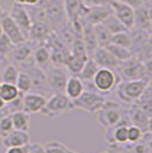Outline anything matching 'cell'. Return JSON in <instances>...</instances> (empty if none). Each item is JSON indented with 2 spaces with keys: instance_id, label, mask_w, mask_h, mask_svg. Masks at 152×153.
<instances>
[{
  "instance_id": "1",
  "label": "cell",
  "mask_w": 152,
  "mask_h": 153,
  "mask_svg": "<svg viewBox=\"0 0 152 153\" xmlns=\"http://www.w3.org/2000/svg\"><path fill=\"white\" fill-rule=\"evenodd\" d=\"M152 59L146 62H141L139 58L132 56L124 62H119L115 73L120 80H135V79H145L151 81Z\"/></svg>"
},
{
  "instance_id": "2",
  "label": "cell",
  "mask_w": 152,
  "mask_h": 153,
  "mask_svg": "<svg viewBox=\"0 0 152 153\" xmlns=\"http://www.w3.org/2000/svg\"><path fill=\"white\" fill-rule=\"evenodd\" d=\"M97 121L104 129L114 127L117 125H132L127 114V110L121 106L120 104L113 101H105L97 112Z\"/></svg>"
},
{
  "instance_id": "3",
  "label": "cell",
  "mask_w": 152,
  "mask_h": 153,
  "mask_svg": "<svg viewBox=\"0 0 152 153\" xmlns=\"http://www.w3.org/2000/svg\"><path fill=\"white\" fill-rule=\"evenodd\" d=\"M73 110V103L64 93H54L47 98L45 106L39 113L48 119H55Z\"/></svg>"
},
{
  "instance_id": "4",
  "label": "cell",
  "mask_w": 152,
  "mask_h": 153,
  "mask_svg": "<svg viewBox=\"0 0 152 153\" xmlns=\"http://www.w3.org/2000/svg\"><path fill=\"white\" fill-rule=\"evenodd\" d=\"M149 83H151V81L145 79L120 80L115 86V91L122 102L126 104H132L141 97Z\"/></svg>"
},
{
  "instance_id": "5",
  "label": "cell",
  "mask_w": 152,
  "mask_h": 153,
  "mask_svg": "<svg viewBox=\"0 0 152 153\" xmlns=\"http://www.w3.org/2000/svg\"><path fill=\"white\" fill-rule=\"evenodd\" d=\"M105 101L107 98L101 93L96 90L85 89L81 93V95L76 100H73L72 103L75 110H81L87 113H96L103 106Z\"/></svg>"
},
{
  "instance_id": "6",
  "label": "cell",
  "mask_w": 152,
  "mask_h": 153,
  "mask_svg": "<svg viewBox=\"0 0 152 153\" xmlns=\"http://www.w3.org/2000/svg\"><path fill=\"white\" fill-rule=\"evenodd\" d=\"M46 81L47 87L51 93H64V87L70 73L63 65L51 64L46 70Z\"/></svg>"
},
{
  "instance_id": "7",
  "label": "cell",
  "mask_w": 152,
  "mask_h": 153,
  "mask_svg": "<svg viewBox=\"0 0 152 153\" xmlns=\"http://www.w3.org/2000/svg\"><path fill=\"white\" fill-rule=\"evenodd\" d=\"M119 81L120 78L115 73V71L105 68H98L92 82L96 91L101 94H107L114 89Z\"/></svg>"
},
{
  "instance_id": "8",
  "label": "cell",
  "mask_w": 152,
  "mask_h": 153,
  "mask_svg": "<svg viewBox=\"0 0 152 153\" xmlns=\"http://www.w3.org/2000/svg\"><path fill=\"white\" fill-rule=\"evenodd\" d=\"M152 6L151 2L144 4L134 9V27L132 31H144L151 33Z\"/></svg>"
},
{
  "instance_id": "9",
  "label": "cell",
  "mask_w": 152,
  "mask_h": 153,
  "mask_svg": "<svg viewBox=\"0 0 152 153\" xmlns=\"http://www.w3.org/2000/svg\"><path fill=\"white\" fill-rule=\"evenodd\" d=\"M0 25H1L2 33L13 42V45H19V44H22L26 40L24 33L22 32V30L17 26V24L14 22L13 19L9 16L8 13L4 12L1 14Z\"/></svg>"
},
{
  "instance_id": "10",
  "label": "cell",
  "mask_w": 152,
  "mask_h": 153,
  "mask_svg": "<svg viewBox=\"0 0 152 153\" xmlns=\"http://www.w3.org/2000/svg\"><path fill=\"white\" fill-rule=\"evenodd\" d=\"M9 16L13 19V21L17 24L22 32L24 33V36L28 39V32L30 30L32 24V19L30 14L26 9V6L14 1L10 6V10H9Z\"/></svg>"
},
{
  "instance_id": "11",
  "label": "cell",
  "mask_w": 152,
  "mask_h": 153,
  "mask_svg": "<svg viewBox=\"0 0 152 153\" xmlns=\"http://www.w3.org/2000/svg\"><path fill=\"white\" fill-rule=\"evenodd\" d=\"M36 46H37L36 44H33L28 39L22 44L14 45L10 53L7 56V59H9L10 62H13V64H17V65L26 63L32 59V54Z\"/></svg>"
},
{
  "instance_id": "12",
  "label": "cell",
  "mask_w": 152,
  "mask_h": 153,
  "mask_svg": "<svg viewBox=\"0 0 152 153\" xmlns=\"http://www.w3.org/2000/svg\"><path fill=\"white\" fill-rule=\"evenodd\" d=\"M110 6L112 8V14L125 25L127 30L132 31L134 27V8L119 0H111Z\"/></svg>"
},
{
  "instance_id": "13",
  "label": "cell",
  "mask_w": 152,
  "mask_h": 153,
  "mask_svg": "<svg viewBox=\"0 0 152 153\" xmlns=\"http://www.w3.org/2000/svg\"><path fill=\"white\" fill-rule=\"evenodd\" d=\"M127 114L130 120V123L137 126L143 133L151 131V117L143 112L136 105V103H132L130 106L127 108Z\"/></svg>"
},
{
  "instance_id": "14",
  "label": "cell",
  "mask_w": 152,
  "mask_h": 153,
  "mask_svg": "<svg viewBox=\"0 0 152 153\" xmlns=\"http://www.w3.org/2000/svg\"><path fill=\"white\" fill-rule=\"evenodd\" d=\"M47 97L37 91H29L26 94H23V108L22 111H24L29 114L32 113H39L46 104Z\"/></svg>"
},
{
  "instance_id": "15",
  "label": "cell",
  "mask_w": 152,
  "mask_h": 153,
  "mask_svg": "<svg viewBox=\"0 0 152 153\" xmlns=\"http://www.w3.org/2000/svg\"><path fill=\"white\" fill-rule=\"evenodd\" d=\"M51 27L46 22H41V21H34L32 22L31 27L28 32V40L32 41L36 45H40V44H45V41L51 34Z\"/></svg>"
},
{
  "instance_id": "16",
  "label": "cell",
  "mask_w": 152,
  "mask_h": 153,
  "mask_svg": "<svg viewBox=\"0 0 152 153\" xmlns=\"http://www.w3.org/2000/svg\"><path fill=\"white\" fill-rule=\"evenodd\" d=\"M110 14H112V8L110 6V4L104 6L88 7V10L85 15L83 22H86L92 25H96L102 23Z\"/></svg>"
},
{
  "instance_id": "17",
  "label": "cell",
  "mask_w": 152,
  "mask_h": 153,
  "mask_svg": "<svg viewBox=\"0 0 152 153\" xmlns=\"http://www.w3.org/2000/svg\"><path fill=\"white\" fill-rule=\"evenodd\" d=\"M92 58L95 61L98 68H105V69H111L115 71L119 62L110 54V51L105 47H97L92 55Z\"/></svg>"
},
{
  "instance_id": "18",
  "label": "cell",
  "mask_w": 152,
  "mask_h": 153,
  "mask_svg": "<svg viewBox=\"0 0 152 153\" xmlns=\"http://www.w3.org/2000/svg\"><path fill=\"white\" fill-rule=\"evenodd\" d=\"M2 146L5 149L8 147H17V146H25L30 143V135L28 131L16 130L14 129L5 137H2Z\"/></svg>"
},
{
  "instance_id": "19",
  "label": "cell",
  "mask_w": 152,
  "mask_h": 153,
  "mask_svg": "<svg viewBox=\"0 0 152 153\" xmlns=\"http://www.w3.org/2000/svg\"><path fill=\"white\" fill-rule=\"evenodd\" d=\"M32 62L36 66H38L41 70H46L51 64V51L45 44H40L34 47V51L32 54Z\"/></svg>"
},
{
  "instance_id": "20",
  "label": "cell",
  "mask_w": 152,
  "mask_h": 153,
  "mask_svg": "<svg viewBox=\"0 0 152 153\" xmlns=\"http://www.w3.org/2000/svg\"><path fill=\"white\" fill-rule=\"evenodd\" d=\"M81 38H83V45L86 48V51L88 54V57H92L95 49L98 47L97 40H96L94 26L92 24H88L86 22H83V27H81Z\"/></svg>"
},
{
  "instance_id": "21",
  "label": "cell",
  "mask_w": 152,
  "mask_h": 153,
  "mask_svg": "<svg viewBox=\"0 0 152 153\" xmlns=\"http://www.w3.org/2000/svg\"><path fill=\"white\" fill-rule=\"evenodd\" d=\"M85 90V83L78 76H71L70 74L65 87H64V94L69 97L71 101L78 98Z\"/></svg>"
},
{
  "instance_id": "22",
  "label": "cell",
  "mask_w": 152,
  "mask_h": 153,
  "mask_svg": "<svg viewBox=\"0 0 152 153\" xmlns=\"http://www.w3.org/2000/svg\"><path fill=\"white\" fill-rule=\"evenodd\" d=\"M12 121H13L14 129L16 130H22V131H28L31 127V119L30 114L24 111H16L10 114Z\"/></svg>"
},
{
  "instance_id": "23",
  "label": "cell",
  "mask_w": 152,
  "mask_h": 153,
  "mask_svg": "<svg viewBox=\"0 0 152 153\" xmlns=\"http://www.w3.org/2000/svg\"><path fill=\"white\" fill-rule=\"evenodd\" d=\"M97 70H98V66L95 63V61L92 57H88V59L86 61V63L83 64V69L78 73V76L83 80V82H88L90 86H93L92 81H93V78H94L95 73L97 72Z\"/></svg>"
},
{
  "instance_id": "24",
  "label": "cell",
  "mask_w": 152,
  "mask_h": 153,
  "mask_svg": "<svg viewBox=\"0 0 152 153\" xmlns=\"http://www.w3.org/2000/svg\"><path fill=\"white\" fill-rule=\"evenodd\" d=\"M105 48L110 51V54L113 56L118 62H124L128 58H130L133 56V53L129 48H126V47H122V46L119 45H114V44H109V45L105 46Z\"/></svg>"
},
{
  "instance_id": "25",
  "label": "cell",
  "mask_w": 152,
  "mask_h": 153,
  "mask_svg": "<svg viewBox=\"0 0 152 153\" xmlns=\"http://www.w3.org/2000/svg\"><path fill=\"white\" fill-rule=\"evenodd\" d=\"M42 145L47 153H80L76 150L70 149L68 145H65L64 143L56 140H48V142L44 143Z\"/></svg>"
},
{
  "instance_id": "26",
  "label": "cell",
  "mask_w": 152,
  "mask_h": 153,
  "mask_svg": "<svg viewBox=\"0 0 152 153\" xmlns=\"http://www.w3.org/2000/svg\"><path fill=\"white\" fill-rule=\"evenodd\" d=\"M19 69L17 68V65H15L13 63H9L5 65V68L1 70L0 76H1V82L6 83H13L15 85L16 79L19 76Z\"/></svg>"
},
{
  "instance_id": "27",
  "label": "cell",
  "mask_w": 152,
  "mask_h": 153,
  "mask_svg": "<svg viewBox=\"0 0 152 153\" xmlns=\"http://www.w3.org/2000/svg\"><path fill=\"white\" fill-rule=\"evenodd\" d=\"M15 86L21 94H26L29 91H32V79L29 76V73L23 70H19Z\"/></svg>"
},
{
  "instance_id": "28",
  "label": "cell",
  "mask_w": 152,
  "mask_h": 153,
  "mask_svg": "<svg viewBox=\"0 0 152 153\" xmlns=\"http://www.w3.org/2000/svg\"><path fill=\"white\" fill-rule=\"evenodd\" d=\"M21 93L19 91L17 87L13 83L1 82L0 87V97L5 101V103H9L14 101L16 97H19Z\"/></svg>"
},
{
  "instance_id": "29",
  "label": "cell",
  "mask_w": 152,
  "mask_h": 153,
  "mask_svg": "<svg viewBox=\"0 0 152 153\" xmlns=\"http://www.w3.org/2000/svg\"><path fill=\"white\" fill-rule=\"evenodd\" d=\"M93 26H94V31H95L96 40H97L98 47H105L107 45H109L111 42L112 33L109 31L108 29L103 25L102 23Z\"/></svg>"
},
{
  "instance_id": "30",
  "label": "cell",
  "mask_w": 152,
  "mask_h": 153,
  "mask_svg": "<svg viewBox=\"0 0 152 153\" xmlns=\"http://www.w3.org/2000/svg\"><path fill=\"white\" fill-rule=\"evenodd\" d=\"M111 44L122 46V47H126V48L130 49L132 44H133V33H132V31H128V30L114 33L111 37Z\"/></svg>"
},
{
  "instance_id": "31",
  "label": "cell",
  "mask_w": 152,
  "mask_h": 153,
  "mask_svg": "<svg viewBox=\"0 0 152 153\" xmlns=\"http://www.w3.org/2000/svg\"><path fill=\"white\" fill-rule=\"evenodd\" d=\"M102 24L105 26V27H107V29H108L109 31L111 32L112 34L127 30L126 27H125V25H124L120 21L114 16L113 14H110L108 17L102 22ZM128 31H129V30H128Z\"/></svg>"
},
{
  "instance_id": "32",
  "label": "cell",
  "mask_w": 152,
  "mask_h": 153,
  "mask_svg": "<svg viewBox=\"0 0 152 153\" xmlns=\"http://www.w3.org/2000/svg\"><path fill=\"white\" fill-rule=\"evenodd\" d=\"M12 130H14V126L10 114H2L0 117V137H5Z\"/></svg>"
},
{
  "instance_id": "33",
  "label": "cell",
  "mask_w": 152,
  "mask_h": 153,
  "mask_svg": "<svg viewBox=\"0 0 152 153\" xmlns=\"http://www.w3.org/2000/svg\"><path fill=\"white\" fill-rule=\"evenodd\" d=\"M143 134H144V133H143L137 126L129 125L128 128H127V138H128V143H136V142L141 140Z\"/></svg>"
},
{
  "instance_id": "34",
  "label": "cell",
  "mask_w": 152,
  "mask_h": 153,
  "mask_svg": "<svg viewBox=\"0 0 152 153\" xmlns=\"http://www.w3.org/2000/svg\"><path fill=\"white\" fill-rule=\"evenodd\" d=\"M28 153H47L41 143H29Z\"/></svg>"
},
{
  "instance_id": "35",
  "label": "cell",
  "mask_w": 152,
  "mask_h": 153,
  "mask_svg": "<svg viewBox=\"0 0 152 153\" xmlns=\"http://www.w3.org/2000/svg\"><path fill=\"white\" fill-rule=\"evenodd\" d=\"M83 5L87 7H96V6H104L109 5L111 0H81Z\"/></svg>"
},
{
  "instance_id": "36",
  "label": "cell",
  "mask_w": 152,
  "mask_h": 153,
  "mask_svg": "<svg viewBox=\"0 0 152 153\" xmlns=\"http://www.w3.org/2000/svg\"><path fill=\"white\" fill-rule=\"evenodd\" d=\"M121 2L126 4L128 6H130L132 8H137V7L142 6L144 4H148V2H151V0H119Z\"/></svg>"
},
{
  "instance_id": "37",
  "label": "cell",
  "mask_w": 152,
  "mask_h": 153,
  "mask_svg": "<svg viewBox=\"0 0 152 153\" xmlns=\"http://www.w3.org/2000/svg\"><path fill=\"white\" fill-rule=\"evenodd\" d=\"M28 145L17 147H8V149H6L5 153H28Z\"/></svg>"
},
{
  "instance_id": "38",
  "label": "cell",
  "mask_w": 152,
  "mask_h": 153,
  "mask_svg": "<svg viewBox=\"0 0 152 153\" xmlns=\"http://www.w3.org/2000/svg\"><path fill=\"white\" fill-rule=\"evenodd\" d=\"M14 1L19 2V4L24 5V6H33V5L39 2V0H14Z\"/></svg>"
},
{
  "instance_id": "39",
  "label": "cell",
  "mask_w": 152,
  "mask_h": 153,
  "mask_svg": "<svg viewBox=\"0 0 152 153\" xmlns=\"http://www.w3.org/2000/svg\"><path fill=\"white\" fill-rule=\"evenodd\" d=\"M5 105H6V103H5V101H4V100H2L1 97H0V111H1L2 108H5Z\"/></svg>"
},
{
  "instance_id": "40",
  "label": "cell",
  "mask_w": 152,
  "mask_h": 153,
  "mask_svg": "<svg viewBox=\"0 0 152 153\" xmlns=\"http://www.w3.org/2000/svg\"><path fill=\"white\" fill-rule=\"evenodd\" d=\"M4 13V10H2V7H1V5H0V16H1V14Z\"/></svg>"
},
{
  "instance_id": "41",
  "label": "cell",
  "mask_w": 152,
  "mask_h": 153,
  "mask_svg": "<svg viewBox=\"0 0 152 153\" xmlns=\"http://www.w3.org/2000/svg\"><path fill=\"white\" fill-rule=\"evenodd\" d=\"M100 153H112V152H111V150H109V151H103V152H100Z\"/></svg>"
},
{
  "instance_id": "42",
  "label": "cell",
  "mask_w": 152,
  "mask_h": 153,
  "mask_svg": "<svg viewBox=\"0 0 152 153\" xmlns=\"http://www.w3.org/2000/svg\"><path fill=\"white\" fill-rule=\"evenodd\" d=\"M2 34V30H1V25H0V36Z\"/></svg>"
},
{
  "instance_id": "43",
  "label": "cell",
  "mask_w": 152,
  "mask_h": 153,
  "mask_svg": "<svg viewBox=\"0 0 152 153\" xmlns=\"http://www.w3.org/2000/svg\"><path fill=\"white\" fill-rule=\"evenodd\" d=\"M0 87H1V81H0Z\"/></svg>"
}]
</instances>
